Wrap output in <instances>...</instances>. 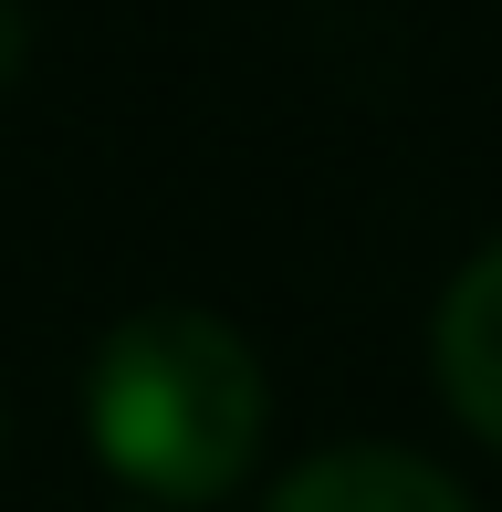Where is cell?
I'll list each match as a JSON object with an SVG mask.
<instances>
[{"label":"cell","mask_w":502,"mask_h":512,"mask_svg":"<svg viewBox=\"0 0 502 512\" xmlns=\"http://www.w3.org/2000/svg\"><path fill=\"white\" fill-rule=\"evenodd\" d=\"M440 387H450V408L502 450V241L450 283V304H440Z\"/></svg>","instance_id":"3"},{"label":"cell","mask_w":502,"mask_h":512,"mask_svg":"<svg viewBox=\"0 0 502 512\" xmlns=\"http://www.w3.org/2000/svg\"><path fill=\"white\" fill-rule=\"evenodd\" d=\"M262 512H471V502H461L450 471H429V460H408V450H325Z\"/></svg>","instance_id":"2"},{"label":"cell","mask_w":502,"mask_h":512,"mask_svg":"<svg viewBox=\"0 0 502 512\" xmlns=\"http://www.w3.org/2000/svg\"><path fill=\"white\" fill-rule=\"evenodd\" d=\"M11 63H21V11L0 0V74H11Z\"/></svg>","instance_id":"4"},{"label":"cell","mask_w":502,"mask_h":512,"mask_svg":"<svg viewBox=\"0 0 502 512\" xmlns=\"http://www.w3.org/2000/svg\"><path fill=\"white\" fill-rule=\"evenodd\" d=\"M84 418H95V450L136 492L210 502L262 450V366H251V345L220 314L157 304V314H126L95 345Z\"/></svg>","instance_id":"1"}]
</instances>
